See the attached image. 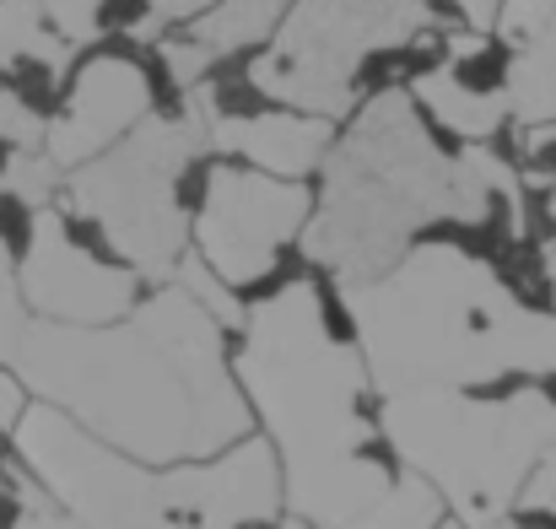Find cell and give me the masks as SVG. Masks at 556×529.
Returning <instances> with one entry per match:
<instances>
[{
    "label": "cell",
    "instance_id": "6da1fadb",
    "mask_svg": "<svg viewBox=\"0 0 556 529\" xmlns=\"http://www.w3.org/2000/svg\"><path fill=\"white\" fill-rule=\"evenodd\" d=\"M11 373L33 400L147 470L211 459L254 432L232 378V336L179 281L152 287L119 325L71 330L33 319Z\"/></svg>",
    "mask_w": 556,
    "mask_h": 529
},
{
    "label": "cell",
    "instance_id": "7a4b0ae2",
    "mask_svg": "<svg viewBox=\"0 0 556 529\" xmlns=\"http://www.w3.org/2000/svg\"><path fill=\"white\" fill-rule=\"evenodd\" d=\"M497 211L525 232L514 163L492 147L438 152L410 87H378L319 168L303 254L325 281L368 287L438 227H486Z\"/></svg>",
    "mask_w": 556,
    "mask_h": 529
},
{
    "label": "cell",
    "instance_id": "3957f363",
    "mask_svg": "<svg viewBox=\"0 0 556 529\" xmlns=\"http://www.w3.org/2000/svg\"><path fill=\"white\" fill-rule=\"evenodd\" d=\"M378 400L416 389L508 394L556 373V314L459 238H421L389 276L336 287Z\"/></svg>",
    "mask_w": 556,
    "mask_h": 529
},
{
    "label": "cell",
    "instance_id": "277c9868",
    "mask_svg": "<svg viewBox=\"0 0 556 529\" xmlns=\"http://www.w3.org/2000/svg\"><path fill=\"white\" fill-rule=\"evenodd\" d=\"M232 378L276 443L287 481L383 449L378 389L352 314L325 276H292L249 303L232 336Z\"/></svg>",
    "mask_w": 556,
    "mask_h": 529
},
{
    "label": "cell",
    "instance_id": "5b68a950",
    "mask_svg": "<svg viewBox=\"0 0 556 529\" xmlns=\"http://www.w3.org/2000/svg\"><path fill=\"white\" fill-rule=\"evenodd\" d=\"M378 427L394 459L448 503V519L470 529L514 514L530 470L556 449V405L541 383L508 394H394L378 405Z\"/></svg>",
    "mask_w": 556,
    "mask_h": 529
},
{
    "label": "cell",
    "instance_id": "8992f818",
    "mask_svg": "<svg viewBox=\"0 0 556 529\" xmlns=\"http://www.w3.org/2000/svg\"><path fill=\"white\" fill-rule=\"evenodd\" d=\"M211 152L200 92H185L179 114H152L109 158L65 174L60 211L76 232H92L109 260L152 287H168L189 254V216L179 184Z\"/></svg>",
    "mask_w": 556,
    "mask_h": 529
},
{
    "label": "cell",
    "instance_id": "52a82bcc",
    "mask_svg": "<svg viewBox=\"0 0 556 529\" xmlns=\"http://www.w3.org/2000/svg\"><path fill=\"white\" fill-rule=\"evenodd\" d=\"M432 27V0H292L276 38L249 60L243 87L270 109L341 125L363 109V71L372 60L421 43Z\"/></svg>",
    "mask_w": 556,
    "mask_h": 529
},
{
    "label": "cell",
    "instance_id": "ba28073f",
    "mask_svg": "<svg viewBox=\"0 0 556 529\" xmlns=\"http://www.w3.org/2000/svg\"><path fill=\"white\" fill-rule=\"evenodd\" d=\"M11 454L22 470L54 497V508L71 519V529H157L163 503H157V470L125 459L103 438H92L81 421L65 411L33 400Z\"/></svg>",
    "mask_w": 556,
    "mask_h": 529
},
{
    "label": "cell",
    "instance_id": "9c48e42d",
    "mask_svg": "<svg viewBox=\"0 0 556 529\" xmlns=\"http://www.w3.org/2000/svg\"><path fill=\"white\" fill-rule=\"evenodd\" d=\"M308 216H314V184L270 178L243 163H211L200 178L189 249L222 287L243 298L249 287H265V276L281 265L292 243H303Z\"/></svg>",
    "mask_w": 556,
    "mask_h": 529
},
{
    "label": "cell",
    "instance_id": "30bf717a",
    "mask_svg": "<svg viewBox=\"0 0 556 529\" xmlns=\"http://www.w3.org/2000/svg\"><path fill=\"white\" fill-rule=\"evenodd\" d=\"M16 281H22V303L38 325H71V330L119 325L147 298V281L136 270H125L119 260H109L103 249L81 243V232L71 227V216L60 205L27 216Z\"/></svg>",
    "mask_w": 556,
    "mask_h": 529
},
{
    "label": "cell",
    "instance_id": "8fae6325",
    "mask_svg": "<svg viewBox=\"0 0 556 529\" xmlns=\"http://www.w3.org/2000/svg\"><path fill=\"white\" fill-rule=\"evenodd\" d=\"M152 114H157V92H152L147 65L119 49H98L71 71L60 109L49 114L43 152L54 158L60 174H76V168L109 158L119 141H130Z\"/></svg>",
    "mask_w": 556,
    "mask_h": 529
},
{
    "label": "cell",
    "instance_id": "7c38bea8",
    "mask_svg": "<svg viewBox=\"0 0 556 529\" xmlns=\"http://www.w3.org/2000/svg\"><path fill=\"white\" fill-rule=\"evenodd\" d=\"M157 503L163 519L205 529H260L287 514V470L265 432H249L243 443L157 470Z\"/></svg>",
    "mask_w": 556,
    "mask_h": 529
},
{
    "label": "cell",
    "instance_id": "4fadbf2b",
    "mask_svg": "<svg viewBox=\"0 0 556 529\" xmlns=\"http://www.w3.org/2000/svg\"><path fill=\"white\" fill-rule=\"evenodd\" d=\"M194 92H200V109H205V141L222 163H243V168H260L270 178L308 184V178H319L325 158L341 141V125L314 119V114L265 109V103L260 109H227L222 92H216V76Z\"/></svg>",
    "mask_w": 556,
    "mask_h": 529
},
{
    "label": "cell",
    "instance_id": "5bb4252c",
    "mask_svg": "<svg viewBox=\"0 0 556 529\" xmlns=\"http://www.w3.org/2000/svg\"><path fill=\"white\" fill-rule=\"evenodd\" d=\"M71 54L76 43L49 22L43 0H0V71L5 76H22L33 65L43 81H60Z\"/></svg>",
    "mask_w": 556,
    "mask_h": 529
},
{
    "label": "cell",
    "instance_id": "9a60e30c",
    "mask_svg": "<svg viewBox=\"0 0 556 529\" xmlns=\"http://www.w3.org/2000/svg\"><path fill=\"white\" fill-rule=\"evenodd\" d=\"M287 11H292V0H216L200 22H189L179 33L222 65V60L249 54V49L260 54L276 38V27L287 22Z\"/></svg>",
    "mask_w": 556,
    "mask_h": 529
},
{
    "label": "cell",
    "instance_id": "2e32d148",
    "mask_svg": "<svg viewBox=\"0 0 556 529\" xmlns=\"http://www.w3.org/2000/svg\"><path fill=\"white\" fill-rule=\"evenodd\" d=\"M508 109L514 125H556V16L535 43L508 54Z\"/></svg>",
    "mask_w": 556,
    "mask_h": 529
},
{
    "label": "cell",
    "instance_id": "e0dca14e",
    "mask_svg": "<svg viewBox=\"0 0 556 529\" xmlns=\"http://www.w3.org/2000/svg\"><path fill=\"white\" fill-rule=\"evenodd\" d=\"M443 519H448V503H443L421 476H410V470H405V476H400L378 503H372L368 514H363V519H352L346 529H438Z\"/></svg>",
    "mask_w": 556,
    "mask_h": 529
},
{
    "label": "cell",
    "instance_id": "ac0fdd59",
    "mask_svg": "<svg viewBox=\"0 0 556 529\" xmlns=\"http://www.w3.org/2000/svg\"><path fill=\"white\" fill-rule=\"evenodd\" d=\"M33 330V314L22 303V281H16V249L0 238V367H11L22 341Z\"/></svg>",
    "mask_w": 556,
    "mask_h": 529
},
{
    "label": "cell",
    "instance_id": "d6986e66",
    "mask_svg": "<svg viewBox=\"0 0 556 529\" xmlns=\"http://www.w3.org/2000/svg\"><path fill=\"white\" fill-rule=\"evenodd\" d=\"M552 16H556V0H503V5H497V22H492V38H497L508 54H519L525 43H535V38L546 33Z\"/></svg>",
    "mask_w": 556,
    "mask_h": 529
},
{
    "label": "cell",
    "instance_id": "ffe728a7",
    "mask_svg": "<svg viewBox=\"0 0 556 529\" xmlns=\"http://www.w3.org/2000/svg\"><path fill=\"white\" fill-rule=\"evenodd\" d=\"M43 136H49V119L16 87L0 81V158L5 152H22V147H43Z\"/></svg>",
    "mask_w": 556,
    "mask_h": 529
},
{
    "label": "cell",
    "instance_id": "44dd1931",
    "mask_svg": "<svg viewBox=\"0 0 556 529\" xmlns=\"http://www.w3.org/2000/svg\"><path fill=\"white\" fill-rule=\"evenodd\" d=\"M49 5V22L81 49V43H92L98 38V27H103V16H109V0H43Z\"/></svg>",
    "mask_w": 556,
    "mask_h": 529
},
{
    "label": "cell",
    "instance_id": "7402d4cb",
    "mask_svg": "<svg viewBox=\"0 0 556 529\" xmlns=\"http://www.w3.org/2000/svg\"><path fill=\"white\" fill-rule=\"evenodd\" d=\"M216 0H141V11H147V38H157L163 27H189V22H200L205 11H211Z\"/></svg>",
    "mask_w": 556,
    "mask_h": 529
},
{
    "label": "cell",
    "instance_id": "603a6c76",
    "mask_svg": "<svg viewBox=\"0 0 556 529\" xmlns=\"http://www.w3.org/2000/svg\"><path fill=\"white\" fill-rule=\"evenodd\" d=\"M27 405H33V394H27V383L11 373V367H0V438L11 443L16 438V427H22V416H27Z\"/></svg>",
    "mask_w": 556,
    "mask_h": 529
},
{
    "label": "cell",
    "instance_id": "cb8c5ba5",
    "mask_svg": "<svg viewBox=\"0 0 556 529\" xmlns=\"http://www.w3.org/2000/svg\"><path fill=\"white\" fill-rule=\"evenodd\" d=\"M454 11H459V22L470 27V33H492V22H497V5L503 0H448Z\"/></svg>",
    "mask_w": 556,
    "mask_h": 529
},
{
    "label": "cell",
    "instance_id": "d4e9b609",
    "mask_svg": "<svg viewBox=\"0 0 556 529\" xmlns=\"http://www.w3.org/2000/svg\"><path fill=\"white\" fill-rule=\"evenodd\" d=\"M541 281H546V298H552V314H556V232L541 243Z\"/></svg>",
    "mask_w": 556,
    "mask_h": 529
},
{
    "label": "cell",
    "instance_id": "484cf974",
    "mask_svg": "<svg viewBox=\"0 0 556 529\" xmlns=\"http://www.w3.org/2000/svg\"><path fill=\"white\" fill-rule=\"evenodd\" d=\"M486 529H556V525H546V519H535V514H503L497 525H486Z\"/></svg>",
    "mask_w": 556,
    "mask_h": 529
},
{
    "label": "cell",
    "instance_id": "4316f807",
    "mask_svg": "<svg viewBox=\"0 0 556 529\" xmlns=\"http://www.w3.org/2000/svg\"><path fill=\"white\" fill-rule=\"evenodd\" d=\"M260 529H314V525L298 519V514H281V519H270V525H260Z\"/></svg>",
    "mask_w": 556,
    "mask_h": 529
},
{
    "label": "cell",
    "instance_id": "83f0119b",
    "mask_svg": "<svg viewBox=\"0 0 556 529\" xmlns=\"http://www.w3.org/2000/svg\"><path fill=\"white\" fill-rule=\"evenodd\" d=\"M546 216L556 222V168H552V178H546Z\"/></svg>",
    "mask_w": 556,
    "mask_h": 529
},
{
    "label": "cell",
    "instance_id": "f1b7e54d",
    "mask_svg": "<svg viewBox=\"0 0 556 529\" xmlns=\"http://www.w3.org/2000/svg\"><path fill=\"white\" fill-rule=\"evenodd\" d=\"M157 529H205V525H174V519H163Z\"/></svg>",
    "mask_w": 556,
    "mask_h": 529
},
{
    "label": "cell",
    "instance_id": "f546056e",
    "mask_svg": "<svg viewBox=\"0 0 556 529\" xmlns=\"http://www.w3.org/2000/svg\"><path fill=\"white\" fill-rule=\"evenodd\" d=\"M438 529H470V525H459V519H443V525H438Z\"/></svg>",
    "mask_w": 556,
    "mask_h": 529
},
{
    "label": "cell",
    "instance_id": "4dcf8cb0",
    "mask_svg": "<svg viewBox=\"0 0 556 529\" xmlns=\"http://www.w3.org/2000/svg\"><path fill=\"white\" fill-rule=\"evenodd\" d=\"M0 529H5V525H0Z\"/></svg>",
    "mask_w": 556,
    "mask_h": 529
}]
</instances>
